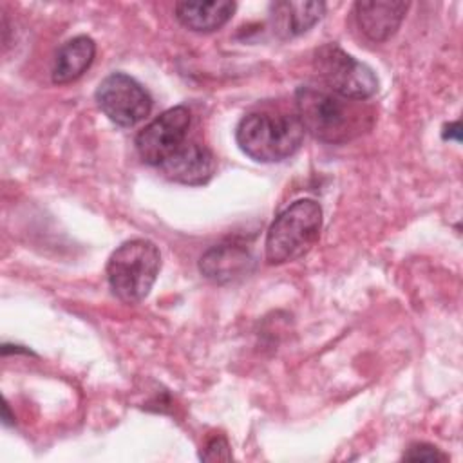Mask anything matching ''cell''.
I'll return each instance as SVG.
<instances>
[{
	"label": "cell",
	"instance_id": "9a60e30c",
	"mask_svg": "<svg viewBox=\"0 0 463 463\" xmlns=\"http://www.w3.org/2000/svg\"><path fill=\"white\" fill-rule=\"evenodd\" d=\"M203 459L206 461H221V459H232V452H230V445L226 441V438L222 436H213L208 439L204 452L201 454Z\"/></svg>",
	"mask_w": 463,
	"mask_h": 463
},
{
	"label": "cell",
	"instance_id": "277c9868",
	"mask_svg": "<svg viewBox=\"0 0 463 463\" xmlns=\"http://www.w3.org/2000/svg\"><path fill=\"white\" fill-rule=\"evenodd\" d=\"M159 269L157 246L146 239H130L109 257L107 280L119 300L136 304L150 293Z\"/></svg>",
	"mask_w": 463,
	"mask_h": 463
},
{
	"label": "cell",
	"instance_id": "6da1fadb",
	"mask_svg": "<svg viewBox=\"0 0 463 463\" xmlns=\"http://www.w3.org/2000/svg\"><path fill=\"white\" fill-rule=\"evenodd\" d=\"M295 105L304 130L324 143L351 141L367 132L374 121L373 109L365 101L315 87H300L295 94Z\"/></svg>",
	"mask_w": 463,
	"mask_h": 463
},
{
	"label": "cell",
	"instance_id": "30bf717a",
	"mask_svg": "<svg viewBox=\"0 0 463 463\" xmlns=\"http://www.w3.org/2000/svg\"><path fill=\"white\" fill-rule=\"evenodd\" d=\"M409 2L400 0H371L356 2L354 16L360 25V31L373 42L389 40L400 27Z\"/></svg>",
	"mask_w": 463,
	"mask_h": 463
},
{
	"label": "cell",
	"instance_id": "5bb4252c",
	"mask_svg": "<svg viewBox=\"0 0 463 463\" xmlns=\"http://www.w3.org/2000/svg\"><path fill=\"white\" fill-rule=\"evenodd\" d=\"M403 459L407 461H427V463H436V461H447V454H443L438 447L429 445V443H414L407 449L403 454Z\"/></svg>",
	"mask_w": 463,
	"mask_h": 463
},
{
	"label": "cell",
	"instance_id": "5b68a950",
	"mask_svg": "<svg viewBox=\"0 0 463 463\" xmlns=\"http://www.w3.org/2000/svg\"><path fill=\"white\" fill-rule=\"evenodd\" d=\"M313 65L329 90L342 98L365 101L378 90L374 71L347 54L336 43H324L315 51Z\"/></svg>",
	"mask_w": 463,
	"mask_h": 463
},
{
	"label": "cell",
	"instance_id": "4fadbf2b",
	"mask_svg": "<svg viewBox=\"0 0 463 463\" xmlns=\"http://www.w3.org/2000/svg\"><path fill=\"white\" fill-rule=\"evenodd\" d=\"M324 2H275L271 16L275 31L280 36H298L307 33L324 14Z\"/></svg>",
	"mask_w": 463,
	"mask_h": 463
},
{
	"label": "cell",
	"instance_id": "7c38bea8",
	"mask_svg": "<svg viewBox=\"0 0 463 463\" xmlns=\"http://www.w3.org/2000/svg\"><path fill=\"white\" fill-rule=\"evenodd\" d=\"M237 4L230 0L177 2L175 18L190 31L212 33L221 29L235 13Z\"/></svg>",
	"mask_w": 463,
	"mask_h": 463
},
{
	"label": "cell",
	"instance_id": "9c48e42d",
	"mask_svg": "<svg viewBox=\"0 0 463 463\" xmlns=\"http://www.w3.org/2000/svg\"><path fill=\"white\" fill-rule=\"evenodd\" d=\"M159 168L170 181L199 186L208 183L213 175L215 159L204 145L184 141Z\"/></svg>",
	"mask_w": 463,
	"mask_h": 463
},
{
	"label": "cell",
	"instance_id": "8992f818",
	"mask_svg": "<svg viewBox=\"0 0 463 463\" xmlns=\"http://www.w3.org/2000/svg\"><path fill=\"white\" fill-rule=\"evenodd\" d=\"M94 98L101 112L119 127H134L152 110L148 90L125 72H112L103 78Z\"/></svg>",
	"mask_w": 463,
	"mask_h": 463
},
{
	"label": "cell",
	"instance_id": "ba28073f",
	"mask_svg": "<svg viewBox=\"0 0 463 463\" xmlns=\"http://www.w3.org/2000/svg\"><path fill=\"white\" fill-rule=\"evenodd\" d=\"M255 268V257L248 246L230 241L206 250L199 259L201 273L215 284H230L244 279Z\"/></svg>",
	"mask_w": 463,
	"mask_h": 463
},
{
	"label": "cell",
	"instance_id": "52a82bcc",
	"mask_svg": "<svg viewBox=\"0 0 463 463\" xmlns=\"http://www.w3.org/2000/svg\"><path fill=\"white\" fill-rule=\"evenodd\" d=\"M188 127L190 110L184 105L159 114L136 136V150L141 161L150 166H161L186 141Z\"/></svg>",
	"mask_w": 463,
	"mask_h": 463
},
{
	"label": "cell",
	"instance_id": "8fae6325",
	"mask_svg": "<svg viewBox=\"0 0 463 463\" xmlns=\"http://www.w3.org/2000/svg\"><path fill=\"white\" fill-rule=\"evenodd\" d=\"M96 43L90 36L80 34L67 40L54 54L51 78L54 83L63 85L78 80L94 61Z\"/></svg>",
	"mask_w": 463,
	"mask_h": 463
},
{
	"label": "cell",
	"instance_id": "7a4b0ae2",
	"mask_svg": "<svg viewBox=\"0 0 463 463\" xmlns=\"http://www.w3.org/2000/svg\"><path fill=\"white\" fill-rule=\"evenodd\" d=\"M304 134L297 116L250 112L239 121L235 141L248 157L259 163H279L300 148Z\"/></svg>",
	"mask_w": 463,
	"mask_h": 463
},
{
	"label": "cell",
	"instance_id": "3957f363",
	"mask_svg": "<svg viewBox=\"0 0 463 463\" xmlns=\"http://www.w3.org/2000/svg\"><path fill=\"white\" fill-rule=\"evenodd\" d=\"M320 204L313 199L295 201L268 228L264 242L266 262L279 266L304 257L320 239Z\"/></svg>",
	"mask_w": 463,
	"mask_h": 463
},
{
	"label": "cell",
	"instance_id": "2e32d148",
	"mask_svg": "<svg viewBox=\"0 0 463 463\" xmlns=\"http://www.w3.org/2000/svg\"><path fill=\"white\" fill-rule=\"evenodd\" d=\"M447 130H449V134H445V137H454L456 141H459V123L456 121V123H450L449 127H445Z\"/></svg>",
	"mask_w": 463,
	"mask_h": 463
}]
</instances>
